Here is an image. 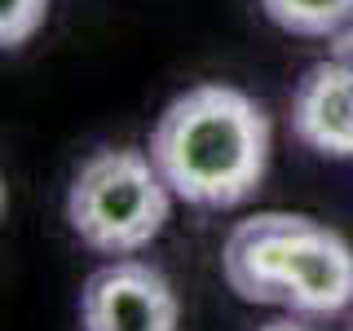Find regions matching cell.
Returning a JSON list of instances; mask_svg holds the SVG:
<instances>
[{"label": "cell", "instance_id": "obj_1", "mask_svg": "<svg viewBox=\"0 0 353 331\" xmlns=\"http://www.w3.org/2000/svg\"><path fill=\"white\" fill-rule=\"evenodd\" d=\"M270 115L234 84H194L163 106L150 159L190 208L225 212L261 190L270 168Z\"/></svg>", "mask_w": 353, "mask_h": 331}, {"label": "cell", "instance_id": "obj_2", "mask_svg": "<svg viewBox=\"0 0 353 331\" xmlns=\"http://www.w3.org/2000/svg\"><path fill=\"white\" fill-rule=\"evenodd\" d=\"M225 287L248 305H287L301 318H336L353 305V248L305 212L239 221L221 252Z\"/></svg>", "mask_w": 353, "mask_h": 331}, {"label": "cell", "instance_id": "obj_3", "mask_svg": "<svg viewBox=\"0 0 353 331\" xmlns=\"http://www.w3.org/2000/svg\"><path fill=\"white\" fill-rule=\"evenodd\" d=\"M172 190L150 150L110 146L80 163L66 185V225L84 248L102 257H137L159 239Z\"/></svg>", "mask_w": 353, "mask_h": 331}, {"label": "cell", "instance_id": "obj_4", "mask_svg": "<svg viewBox=\"0 0 353 331\" xmlns=\"http://www.w3.org/2000/svg\"><path fill=\"white\" fill-rule=\"evenodd\" d=\"M84 331H176V296L154 265L115 257L80 292Z\"/></svg>", "mask_w": 353, "mask_h": 331}, {"label": "cell", "instance_id": "obj_5", "mask_svg": "<svg viewBox=\"0 0 353 331\" xmlns=\"http://www.w3.org/2000/svg\"><path fill=\"white\" fill-rule=\"evenodd\" d=\"M292 132L327 159H353V62L327 58L292 93Z\"/></svg>", "mask_w": 353, "mask_h": 331}, {"label": "cell", "instance_id": "obj_6", "mask_svg": "<svg viewBox=\"0 0 353 331\" xmlns=\"http://www.w3.org/2000/svg\"><path fill=\"white\" fill-rule=\"evenodd\" d=\"M265 18L287 36L331 40L353 18V0H261Z\"/></svg>", "mask_w": 353, "mask_h": 331}, {"label": "cell", "instance_id": "obj_7", "mask_svg": "<svg viewBox=\"0 0 353 331\" xmlns=\"http://www.w3.org/2000/svg\"><path fill=\"white\" fill-rule=\"evenodd\" d=\"M49 18V0H0V44L22 49Z\"/></svg>", "mask_w": 353, "mask_h": 331}, {"label": "cell", "instance_id": "obj_8", "mask_svg": "<svg viewBox=\"0 0 353 331\" xmlns=\"http://www.w3.org/2000/svg\"><path fill=\"white\" fill-rule=\"evenodd\" d=\"M331 58H340V62H353V18L345 22V27L331 36Z\"/></svg>", "mask_w": 353, "mask_h": 331}, {"label": "cell", "instance_id": "obj_9", "mask_svg": "<svg viewBox=\"0 0 353 331\" xmlns=\"http://www.w3.org/2000/svg\"><path fill=\"white\" fill-rule=\"evenodd\" d=\"M261 331H314V327H309L305 318L296 314V318H274V323H265Z\"/></svg>", "mask_w": 353, "mask_h": 331}, {"label": "cell", "instance_id": "obj_10", "mask_svg": "<svg viewBox=\"0 0 353 331\" xmlns=\"http://www.w3.org/2000/svg\"><path fill=\"white\" fill-rule=\"evenodd\" d=\"M349 331H353V323H349Z\"/></svg>", "mask_w": 353, "mask_h": 331}]
</instances>
